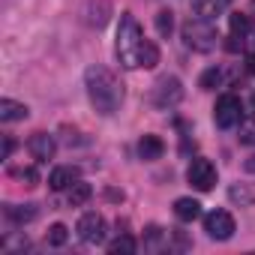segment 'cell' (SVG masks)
Here are the masks:
<instances>
[{"label":"cell","mask_w":255,"mask_h":255,"mask_svg":"<svg viewBox=\"0 0 255 255\" xmlns=\"http://www.w3.org/2000/svg\"><path fill=\"white\" fill-rule=\"evenodd\" d=\"M84 87H87V96H90V105L102 114V117H111L120 105H123V84L114 78L111 69L93 63L87 66L84 72Z\"/></svg>","instance_id":"1"},{"label":"cell","mask_w":255,"mask_h":255,"mask_svg":"<svg viewBox=\"0 0 255 255\" xmlns=\"http://www.w3.org/2000/svg\"><path fill=\"white\" fill-rule=\"evenodd\" d=\"M141 45H144V33L138 27V21L123 12L120 15V24H117V42H114V54L120 60L123 69H138L141 66Z\"/></svg>","instance_id":"2"},{"label":"cell","mask_w":255,"mask_h":255,"mask_svg":"<svg viewBox=\"0 0 255 255\" xmlns=\"http://www.w3.org/2000/svg\"><path fill=\"white\" fill-rule=\"evenodd\" d=\"M180 36H183V45L186 48H192V51H198V54H207V51H213L216 48V42H219V30L213 27V21H207V18H189L183 27H180Z\"/></svg>","instance_id":"3"},{"label":"cell","mask_w":255,"mask_h":255,"mask_svg":"<svg viewBox=\"0 0 255 255\" xmlns=\"http://www.w3.org/2000/svg\"><path fill=\"white\" fill-rule=\"evenodd\" d=\"M150 99H153V105H156L159 111H168V108L180 105V99H183V84H180V78H177V75H162V78L153 84Z\"/></svg>","instance_id":"4"},{"label":"cell","mask_w":255,"mask_h":255,"mask_svg":"<svg viewBox=\"0 0 255 255\" xmlns=\"http://www.w3.org/2000/svg\"><path fill=\"white\" fill-rule=\"evenodd\" d=\"M186 180H189L192 189L210 192V189L216 186V165H213L210 159H204V156H195V159L189 162V168H186Z\"/></svg>","instance_id":"5"},{"label":"cell","mask_w":255,"mask_h":255,"mask_svg":"<svg viewBox=\"0 0 255 255\" xmlns=\"http://www.w3.org/2000/svg\"><path fill=\"white\" fill-rule=\"evenodd\" d=\"M240 117H243V105L234 93H225L216 99V108H213V120L219 129H234V126H240Z\"/></svg>","instance_id":"6"},{"label":"cell","mask_w":255,"mask_h":255,"mask_svg":"<svg viewBox=\"0 0 255 255\" xmlns=\"http://www.w3.org/2000/svg\"><path fill=\"white\" fill-rule=\"evenodd\" d=\"M204 231L210 240H231L234 231H237V222L228 210H210L204 216Z\"/></svg>","instance_id":"7"},{"label":"cell","mask_w":255,"mask_h":255,"mask_svg":"<svg viewBox=\"0 0 255 255\" xmlns=\"http://www.w3.org/2000/svg\"><path fill=\"white\" fill-rule=\"evenodd\" d=\"M75 231H78V237H81L84 243H102V240H105V219H102V213H96V210L84 213V216L78 219Z\"/></svg>","instance_id":"8"},{"label":"cell","mask_w":255,"mask_h":255,"mask_svg":"<svg viewBox=\"0 0 255 255\" xmlns=\"http://www.w3.org/2000/svg\"><path fill=\"white\" fill-rule=\"evenodd\" d=\"M27 150H30V156H33L36 162H48V159H54V153H57V141H54V135H48V132H33L30 141H27Z\"/></svg>","instance_id":"9"},{"label":"cell","mask_w":255,"mask_h":255,"mask_svg":"<svg viewBox=\"0 0 255 255\" xmlns=\"http://www.w3.org/2000/svg\"><path fill=\"white\" fill-rule=\"evenodd\" d=\"M162 153H165V141H162L159 135H141V141H138V156H141L144 162H156V159H162Z\"/></svg>","instance_id":"10"},{"label":"cell","mask_w":255,"mask_h":255,"mask_svg":"<svg viewBox=\"0 0 255 255\" xmlns=\"http://www.w3.org/2000/svg\"><path fill=\"white\" fill-rule=\"evenodd\" d=\"M192 9H195V15H198V18L216 21L219 15H225L228 0H192Z\"/></svg>","instance_id":"11"},{"label":"cell","mask_w":255,"mask_h":255,"mask_svg":"<svg viewBox=\"0 0 255 255\" xmlns=\"http://www.w3.org/2000/svg\"><path fill=\"white\" fill-rule=\"evenodd\" d=\"M174 216H177L180 222H195V219L201 216V201H198V198H189V195L177 198V201H174Z\"/></svg>","instance_id":"12"},{"label":"cell","mask_w":255,"mask_h":255,"mask_svg":"<svg viewBox=\"0 0 255 255\" xmlns=\"http://www.w3.org/2000/svg\"><path fill=\"white\" fill-rule=\"evenodd\" d=\"M30 114V108L24 102H15V99H0V120L3 123H15V120H24Z\"/></svg>","instance_id":"13"},{"label":"cell","mask_w":255,"mask_h":255,"mask_svg":"<svg viewBox=\"0 0 255 255\" xmlns=\"http://www.w3.org/2000/svg\"><path fill=\"white\" fill-rule=\"evenodd\" d=\"M75 180H78L75 168H69V165H57V168L51 171V177H48V186H51L54 192H63V189H69Z\"/></svg>","instance_id":"14"},{"label":"cell","mask_w":255,"mask_h":255,"mask_svg":"<svg viewBox=\"0 0 255 255\" xmlns=\"http://www.w3.org/2000/svg\"><path fill=\"white\" fill-rule=\"evenodd\" d=\"M36 204H9L6 207V216L15 222V225H24V222H33L36 219Z\"/></svg>","instance_id":"15"},{"label":"cell","mask_w":255,"mask_h":255,"mask_svg":"<svg viewBox=\"0 0 255 255\" xmlns=\"http://www.w3.org/2000/svg\"><path fill=\"white\" fill-rule=\"evenodd\" d=\"M69 204L72 207H81V204H87L90 201V195H93V189H90V183H84V180H75L69 189Z\"/></svg>","instance_id":"16"},{"label":"cell","mask_w":255,"mask_h":255,"mask_svg":"<svg viewBox=\"0 0 255 255\" xmlns=\"http://www.w3.org/2000/svg\"><path fill=\"white\" fill-rule=\"evenodd\" d=\"M228 198L234 204H240V207H249V204H255V189H249L246 183H234L228 189Z\"/></svg>","instance_id":"17"},{"label":"cell","mask_w":255,"mask_h":255,"mask_svg":"<svg viewBox=\"0 0 255 255\" xmlns=\"http://www.w3.org/2000/svg\"><path fill=\"white\" fill-rule=\"evenodd\" d=\"M138 249V243H135V237L132 234H120L117 240H111V246H108V252L111 255H132Z\"/></svg>","instance_id":"18"},{"label":"cell","mask_w":255,"mask_h":255,"mask_svg":"<svg viewBox=\"0 0 255 255\" xmlns=\"http://www.w3.org/2000/svg\"><path fill=\"white\" fill-rule=\"evenodd\" d=\"M171 30H174V12H171V9H159V12H156V33H159L162 39H168Z\"/></svg>","instance_id":"19"},{"label":"cell","mask_w":255,"mask_h":255,"mask_svg":"<svg viewBox=\"0 0 255 255\" xmlns=\"http://www.w3.org/2000/svg\"><path fill=\"white\" fill-rule=\"evenodd\" d=\"M228 27H231V33L246 36V33L252 30V18H249V15H243V12H231V15H228Z\"/></svg>","instance_id":"20"},{"label":"cell","mask_w":255,"mask_h":255,"mask_svg":"<svg viewBox=\"0 0 255 255\" xmlns=\"http://www.w3.org/2000/svg\"><path fill=\"white\" fill-rule=\"evenodd\" d=\"M219 84H222V69H216V66L204 69L201 78H198V87H201V90H216Z\"/></svg>","instance_id":"21"},{"label":"cell","mask_w":255,"mask_h":255,"mask_svg":"<svg viewBox=\"0 0 255 255\" xmlns=\"http://www.w3.org/2000/svg\"><path fill=\"white\" fill-rule=\"evenodd\" d=\"M138 60H141L144 69H153V66L159 63V48H156L150 39H144V45H141V57H138Z\"/></svg>","instance_id":"22"},{"label":"cell","mask_w":255,"mask_h":255,"mask_svg":"<svg viewBox=\"0 0 255 255\" xmlns=\"http://www.w3.org/2000/svg\"><path fill=\"white\" fill-rule=\"evenodd\" d=\"M45 240H48V246H63V243L69 240V228H66L63 222H54V225L48 228Z\"/></svg>","instance_id":"23"},{"label":"cell","mask_w":255,"mask_h":255,"mask_svg":"<svg viewBox=\"0 0 255 255\" xmlns=\"http://www.w3.org/2000/svg\"><path fill=\"white\" fill-rule=\"evenodd\" d=\"M240 144H249V147H255V117H249V120H240Z\"/></svg>","instance_id":"24"},{"label":"cell","mask_w":255,"mask_h":255,"mask_svg":"<svg viewBox=\"0 0 255 255\" xmlns=\"http://www.w3.org/2000/svg\"><path fill=\"white\" fill-rule=\"evenodd\" d=\"M12 174H15V177H18V180H21L24 186H36V183H39V171H36L33 165H24V168H15Z\"/></svg>","instance_id":"25"},{"label":"cell","mask_w":255,"mask_h":255,"mask_svg":"<svg viewBox=\"0 0 255 255\" xmlns=\"http://www.w3.org/2000/svg\"><path fill=\"white\" fill-rule=\"evenodd\" d=\"M162 240H165L162 228H159V225H150V228H147V234H144V246H147V249H159V246H162Z\"/></svg>","instance_id":"26"},{"label":"cell","mask_w":255,"mask_h":255,"mask_svg":"<svg viewBox=\"0 0 255 255\" xmlns=\"http://www.w3.org/2000/svg\"><path fill=\"white\" fill-rule=\"evenodd\" d=\"M225 48H228L231 54H237V51L243 48V36H237V33H231V36H228V42H225Z\"/></svg>","instance_id":"27"},{"label":"cell","mask_w":255,"mask_h":255,"mask_svg":"<svg viewBox=\"0 0 255 255\" xmlns=\"http://www.w3.org/2000/svg\"><path fill=\"white\" fill-rule=\"evenodd\" d=\"M12 150H15L12 135H3V150H0V159H9V156H12Z\"/></svg>","instance_id":"28"},{"label":"cell","mask_w":255,"mask_h":255,"mask_svg":"<svg viewBox=\"0 0 255 255\" xmlns=\"http://www.w3.org/2000/svg\"><path fill=\"white\" fill-rule=\"evenodd\" d=\"M246 72H249V75H255V51H252V54H246Z\"/></svg>","instance_id":"29"},{"label":"cell","mask_w":255,"mask_h":255,"mask_svg":"<svg viewBox=\"0 0 255 255\" xmlns=\"http://www.w3.org/2000/svg\"><path fill=\"white\" fill-rule=\"evenodd\" d=\"M243 168H246V171H252V174H255V156H249V159H246V162H243Z\"/></svg>","instance_id":"30"},{"label":"cell","mask_w":255,"mask_h":255,"mask_svg":"<svg viewBox=\"0 0 255 255\" xmlns=\"http://www.w3.org/2000/svg\"><path fill=\"white\" fill-rule=\"evenodd\" d=\"M249 108H252V114H255V93H252V99H249Z\"/></svg>","instance_id":"31"},{"label":"cell","mask_w":255,"mask_h":255,"mask_svg":"<svg viewBox=\"0 0 255 255\" xmlns=\"http://www.w3.org/2000/svg\"><path fill=\"white\" fill-rule=\"evenodd\" d=\"M252 9H255V0H252Z\"/></svg>","instance_id":"32"},{"label":"cell","mask_w":255,"mask_h":255,"mask_svg":"<svg viewBox=\"0 0 255 255\" xmlns=\"http://www.w3.org/2000/svg\"><path fill=\"white\" fill-rule=\"evenodd\" d=\"M252 42H255V39H252Z\"/></svg>","instance_id":"33"}]
</instances>
